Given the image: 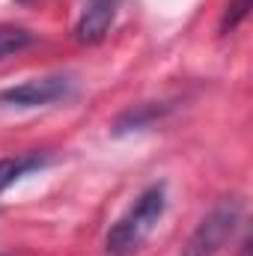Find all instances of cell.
Instances as JSON below:
<instances>
[{
    "label": "cell",
    "instance_id": "cell-1",
    "mask_svg": "<svg viewBox=\"0 0 253 256\" xmlns=\"http://www.w3.org/2000/svg\"><path fill=\"white\" fill-rule=\"evenodd\" d=\"M167 212V185L152 182L149 188L137 194V200L128 206V212L108 230L104 236V250L108 256H134L143 242L152 236L158 220Z\"/></svg>",
    "mask_w": 253,
    "mask_h": 256
},
{
    "label": "cell",
    "instance_id": "cell-4",
    "mask_svg": "<svg viewBox=\"0 0 253 256\" xmlns=\"http://www.w3.org/2000/svg\"><path fill=\"white\" fill-rule=\"evenodd\" d=\"M116 12H120V0H86L80 18L74 24V39L80 45H98L110 33Z\"/></svg>",
    "mask_w": 253,
    "mask_h": 256
},
{
    "label": "cell",
    "instance_id": "cell-2",
    "mask_svg": "<svg viewBox=\"0 0 253 256\" xmlns=\"http://www.w3.org/2000/svg\"><path fill=\"white\" fill-rule=\"evenodd\" d=\"M238 224H242V202H238V200H224V202H218V206L196 224V230L190 232V238L185 242V248H182V256H214V254H220V250L232 242Z\"/></svg>",
    "mask_w": 253,
    "mask_h": 256
},
{
    "label": "cell",
    "instance_id": "cell-8",
    "mask_svg": "<svg viewBox=\"0 0 253 256\" xmlns=\"http://www.w3.org/2000/svg\"><path fill=\"white\" fill-rule=\"evenodd\" d=\"M250 6H253V0H230V3H226V9H224V15H220L218 33H220V36H230L232 30H238V24H244V21H248Z\"/></svg>",
    "mask_w": 253,
    "mask_h": 256
},
{
    "label": "cell",
    "instance_id": "cell-7",
    "mask_svg": "<svg viewBox=\"0 0 253 256\" xmlns=\"http://www.w3.org/2000/svg\"><path fill=\"white\" fill-rule=\"evenodd\" d=\"M36 42V33H30L27 27H15V24H0V60L12 57L24 48H30Z\"/></svg>",
    "mask_w": 253,
    "mask_h": 256
},
{
    "label": "cell",
    "instance_id": "cell-6",
    "mask_svg": "<svg viewBox=\"0 0 253 256\" xmlns=\"http://www.w3.org/2000/svg\"><path fill=\"white\" fill-rule=\"evenodd\" d=\"M51 164H54L51 152H24V155H6V158H0V194L6 191V188H12L18 179H24L27 173L45 170Z\"/></svg>",
    "mask_w": 253,
    "mask_h": 256
},
{
    "label": "cell",
    "instance_id": "cell-3",
    "mask_svg": "<svg viewBox=\"0 0 253 256\" xmlns=\"http://www.w3.org/2000/svg\"><path fill=\"white\" fill-rule=\"evenodd\" d=\"M72 96H74L72 74H45V78H33L18 86L0 90V108H45L54 102H66Z\"/></svg>",
    "mask_w": 253,
    "mask_h": 256
},
{
    "label": "cell",
    "instance_id": "cell-5",
    "mask_svg": "<svg viewBox=\"0 0 253 256\" xmlns=\"http://www.w3.org/2000/svg\"><path fill=\"white\" fill-rule=\"evenodd\" d=\"M167 114H170V104H164V102H140V104L122 110L114 120L110 134L114 137H126V134H134V131H146V128H152L155 122H161Z\"/></svg>",
    "mask_w": 253,
    "mask_h": 256
}]
</instances>
